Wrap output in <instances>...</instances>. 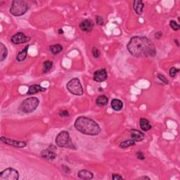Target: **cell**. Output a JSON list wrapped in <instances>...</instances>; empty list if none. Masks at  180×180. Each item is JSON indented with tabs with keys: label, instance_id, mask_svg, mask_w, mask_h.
I'll list each match as a JSON object with an SVG mask.
<instances>
[{
	"label": "cell",
	"instance_id": "1",
	"mask_svg": "<svg viewBox=\"0 0 180 180\" xmlns=\"http://www.w3.org/2000/svg\"><path fill=\"white\" fill-rule=\"evenodd\" d=\"M127 48L129 53L136 57H154L156 54L154 44L146 37H132L127 44Z\"/></svg>",
	"mask_w": 180,
	"mask_h": 180
},
{
	"label": "cell",
	"instance_id": "2",
	"mask_svg": "<svg viewBox=\"0 0 180 180\" xmlns=\"http://www.w3.org/2000/svg\"><path fill=\"white\" fill-rule=\"evenodd\" d=\"M74 126L77 131L89 136H96L101 132L100 127L94 120L84 116L77 118Z\"/></svg>",
	"mask_w": 180,
	"mask_h": 180
},
{
	"label": "cell",
	"instance_id": "3",
	"mask_svg": "<svg viewBox=\"0 0 180 180\" xmlns=\"http://www.w3.org/2000/svg\"><path fill=\"white\" fill-rule=\"evenodd\" d=\"M56 145L61 148H68L70 149H76L73 143L70 134L67 131H63L59 133L56 137Z\"/></svg>",
	"mask_w": 180,
	"mask_h": 180
},
{
	"label": "cell",
	"instance_id": "4",
	"mask_svg": "<svg viewBox=\"0 0 180 180\" xmlns=\"http://www.w3.org/2000/svg\"><path fill=\"white\" fill-rule=\"evenodd\" d=\"M39 104V99L36 97H29L25 99L19 106V110L24 113H30L36 110Z\"/></svg>",
	"mask_w": 180,
	"mask_h": 180
},
{
	"label": "cell",
	"instance_id": "5",
	"mask_svg": "<svg viewBox=\"0 0 180 180\" xmlns=\"http://www.w3.org/2000/svg\"><path fill=\"white\" fill-rule=\"evenodd\" d=\"M29 6L27 2L22 0H14L10 8V13L13 16H21L27 12Z\"/></svg>",
	"mask_w": 180,
	"mask_h": 180
},
{
	"label": "cell",
	"instance_id": "6",
	"mask_svg": "<svg viewBox=\"0 0 180 180\" xmlns=\"http://www.w3.org/2000/svg\"><path fill=\"white\" fill-rule=\"evenodd\" d=\"M67 89L71 94L76 96H82L83 94V88L79 79L73 78L67 83Z\"/></svg>",
	"mask_w": 180,
	"mask_h": 180
},
{
	"label": "cell",
	"instance_id": "7",
	"mask_svg": "<svg viewBox=\"0 0 180 180\" xmlns=\"http://www.w3.org/2000/svg\"><path fill=\"white\" fill-rule=\"evenodd\" d=\"M19 179V173L17 170L12 167H8L0 173L1 180H18Z\"/></svg>",
	"mask_w": 180,
	"mask_h": 180
},
{
	"label": "cell",
	"instance_id": "8",
	"mask_svg": "<svg viewBox=\"0 0 180 180\" xmlns=\"http://www.w3.org/2000/svg\"><path fill=\"white\" fill-rule=\"evenodd\" d=\"M56 147L54 145H50L45 150L41 152V156L44 159L48 160H53L56 158Z\"/></svg>",
	"mask_w": 180,
	"mask_h": 180
},
{
	"label": "cell",
	"instance_id": "9",
	"mask_svg": "<svg viewBox=\"0 0 180 180\" xmlns=\"http://www.w3.org/2000/svg\"><path fill=\"white\" fill-rule=\"evenodd\" d=\"M30 38L29 37L25 36V35L23 32H18L16 35L11 37V41L15 44H24L26 42H29Z\"/></svg>",
	"mask_w": 180,
	"mask_h": 180
},
{
	"label": "cell",
	"instance_id": "10",
	"mask_svg": "<svg viewBox=\"0 0 180 180\" xmlns=\"http://www.w3.org/2000/svg\"><path fill=\"white\" fill-rule=\"evenodd\" d=\"M0 140H1L2 142H3V143L7 144V145L12 146L13 147L24 148L26 146V143L25 141L13 140V139H10L4 137H2L1 138H0Z\"/></svg>",
	"mask_w": 180,
	"mask_h": 180
},
{
	"label": "cell",
	"instance_id": "11",
	"mask_svg": "<svg viewBox=\"0 0 180 180\" xmlns=\"http://www.w3.org/2000/svg\"><path fill=\"white\" fill-rule=\"evenodd\" d=\"M107 78H108L107 72H106V70L105 69L98 70L95 71L94 73V80H95L96 82H103L107 80Z\"/></svg>",
	"mask_w": 180,
	"mask_h": 180
},
{
	"label": "cell",
	"instance_id": "12",
	"mask_svg": "<svg viewBox=\"0 0 180 180\" xmlns=\"http://www.w3.org/2000/svg\"><path fill=\"white\" fill-rule=\"evenodd\" d=\"M80 28L82 31L85 32H90L93 30L94 23L92 20L86 19L82 21L80 24Z\"/></svg>",
	"mask_w": 180,
	"mask_h": 180
},
{
	"label": "cell",
	"instance_id": "13",
	"mask_svg": "<svg viewBox=\"0 0 180 180\" xmlns=\"http://www.w3.org/2000/svg\"><path fill=\"white\" fill-rule=\"evenodd\" d=\"M130 135H131L132 140L134 141H141L144 139V133L137 129H132L130 131Z\"/></svg>",
	"mask_w": 180,
	"mask_h": 180
},
{
	"label": "cell",
	"instance_id": "14",
	"mask_svg": "<svg viewBox=\"0 0 180 180\" xmlns=\"http://www.w3.org/2000/svg\"><path fill=\"white\" fill-rule=\"evenodd\" d=\"M46 90H47L46 88H44V87H41L39 84H35L31 85V86H30L29 89H28V91L27 92V94H28V95H31V94H37L38 93V92H45Z\"/></svg>",
	"mask_w": 180,
	"mask_h": 180
},
{
	"label": "cell",
	"instance_id": "15",
	"mask_svg": "<svg viewBox=\"0 0 180 180\" xmlns=\"http://www.w3.org/2000/svg\"><path fill=\"white\" fill-rule=\"evenodd\" d=\"M77 177L81 179H92L94 177V174L88 170H82L78 172Z\"/></svg>",
	"mask_w": 180,
	"mask_h": 180
},
{
	"label": "cell",
	"instance_id": "16",
	"mask_svg": "<svg viewBox=\"0 0 180 180\" xmlns=\"http://www.w3.org/2000/svg\"><path fill=\"white\" fill-rule=\"evenodd\" d=\"M144 6V3L141 1H139V0H135L133 2V9L136 13L138 14V15H140L143 13Z\"/></svg>",
	"mask_w": 180,
	"mask_h": 180
},
{
	"label": "cell",
	"instance_id": "17",
	"mask_svg": "<svg viewBox=\"0 0 180 180\" xmlns=\"http://www.w3.org/2000/svg\"><path fill=\"white\" fill-rule=\"evenodd\" d=\"M111 105L113 109L115 111H119L120 110H122V108L123 107V103L122 102V101L118 99H113V100L111 101Z\"/></svg>",
	"mask_w": 180,
	"mask_h": 180
},
{
	"label": "cell",
	"instance_id": "18",
	"mask_svg": "<svg viewBox=\"0 0 180 180\" xmlns=\"http://www.w3.org/2000/svg\"><path fill=\"white\" fill-rule=\"evenodd\" d=\"M139 125H140L141 129L143 130V131H148L149 129H151V125L150 124L148 120L146 118H141L140 120H139Z\"/></svg>",
	"mask_w": 180,
	"mask_h": 180
},
{
	"label": "cell",
	"instance_id": "19",
	"mask_svg": "<svg viewBox=\"0 0 180 180\" xmlns=\"http://www.w3.org/2000/svg\"><path fill=\"white\" fill-rule=\"evenodd\" d=\"M28 48H29V45L26 46L24 49H23L22 51L18 53L17 56H16V60H17L18 62H21V61H24L26 57H27Z\"/></svg>",
	"mask_w": 180,
	"mask_h": 180
},
{
	"label": "cell",
	"instance_id": "20",
	"mask_svg": "<svg viewBox=\"0 0 180 180\" xmlns=\"http://www.w3.org/2000/svg\"><path fill=\"white\" fill-rule=\"evenodd\" d=\"M108 99L107 98V96H106L105 95L99 96L97 97L96 100V105L102 107V106H106V104L108 103Z\"/></svg>",
	"mask_w": 180,
	"mask_h": 180
},
{
	"label": "cell",
	"instance_id": "21",
	"mask_svg": "<svg viewBox=\"0 0 180 180\" xmlns=\"http://www.w3.org/2000/svg\"><path fill=\"white\" fill-rule=\"evenodd\" d=\"M8 51H7L6 47L4 45L1 43L0 44V61H4L7 57Z\"/></svg>",
	"mask_w": 180,
	"mask_h": 180
},
{
	"label": "cell",
	"instance_id": "22",
	"mask_svg": "<svg viewBox=\"0 0 180 180\" xmlns=\"http://www.w3.org/2000/svg\"><path fill=\"white\" fill-rule=\"evenodd\" d=\"M49 49H50L51 52L54 54V55H56V54L61 53L63 50V47L60 44L51 45Z\"/></svg>",
	"mask_w": 180,
	"mask_h": 180
},
{
	"label": "cell",
	"instance_id": "23",
	"mask_svg": "<svg viewBox=\"0 0 180 180\" xmlns=\"http://www.w3.org/2000/svg\"><path fill=\"white\" fill-rule=\"evenodd\" d=\"M53 66V62L51 61H46L43 63V73H47L51 69Z\"/></svg>",
	"mask_w": 180,
	"mask_h": 180
},
{
	"label": "cell",
	"instance_id": "24",
	"mask_svg": "<svg viewBox=\"0 0 180 180\" xmlns=\"http://www.w3.org/2000/svg\"><path fill=\"white\" fill-rule=\"evenodd\" d=\"M135 144V141L133 140H126L120 144V147L121 148H126L130 147Z\"/></svg>",
	"mask_w": 180,
	"mask_h": 180
},
{
	"label": "cell",
	"instance_id": "25",
	"mask_svg": "<svg viewBox=\"0 0 180 180\" xmlns=\"http://www.w3.org/2000/svg\"><path fill=\"white\" fill-rule=\"evenodd\" d=\"M170 27L172 28V30H175V31H177V30H179V28H180V25L177 23L176 21H174L173 20L170 21Z\"/></svg>",
	"mask_w": 180,
	"mask_h": 180
},
{
	"label": "cell",
	"instance_id": "26",
	"mask_svg": "<svg viewBox=\"0 0 180 180\" xmlns=\"http://www.w3.org/2000/svg\"><path fill=\"white\" fill-rule=\"evenodd\" d=\"M179 70L177 69V68H174V67H172L171 68H170V71H169L170 76H171L172 77H174L175 75H176L177 73L179 72Z\"/></svg>",
	"mask_w": 180,
	"mask_h": 180
},
{
	"label": "cell",
	"instance_id": "27",
	"mask_svg": "<svg viewBox=\"0 0 180 180\" xmlns=\"http://www.w3.org/2000/svg\"><path fill=\"white\" fill-rule=\"evenodd\" d=\"M92 54H93L94 58H98L99 56H100V51H99L98 49H96L94 47V48H93V49H92Z\"/></svg>",
	"mask_w": 180,
	"mask_h": 180
},
{
	"label": "cell",
	"instance_id": "28",
	"mask_svg": "<svg viewBox=\"0 0 180 180\" xmlns=\"http://www.w3.org/2000/svg\"><path fill=\"white\" fill-rule=\"evenodd\" d=\"M96 22L97 23V25H102L104 23V21L103 19V18L101 17L100 16H96Z\"/></svg>",
	"mask_w": 180,
	"mask_h": 180
},
{
	"label": "cell",
	"instance_id": "29",
	"mask_svg": "<svg viewBox=\"0 0 180 180\" xmlns=\"http://www.w3.org/2000/svg\"><path fill=\"white\" fill-rule=\"evenodd\" d=\"M157 77H158V79H160L161 81L162 82H163V83H165V84H168V80H167V79L166 77H165L164 75H160V74H158V75H157Z\"/></svg>",
	"mask_w": 180,
	"mask_h": 180
},
{
	"label": "cell",
	"instance_id": "30",
	"mask_svg": "<svg viewBox=\"0 0 180 180\" xmlns=\"http://www.w3.org/2000/svg\"><path fill=\"white\" fill-rule=\"evenodd\" d=\"M137 158H138L139 160H144V158H145V157H144V156L143 154V153L141 152V151H139V152H137Z\"/></svg>",
	"mask_w": 180,
	"mask_h": 180
},
{
	"label": "cell",
	"instance_id": "31",
	"mask_svg": "<svg viewBox=\"0 0 180 180\" xmlns=\"http://www.w3.org/2000/svg\"><path fill=\"white\" fill-rule=\"evenodd\" d=\"M112 179L114 180H118V179H123V177L120 176V174H112Z\"/></svg>",
	"mask_w": 180,
	"mask_h": 180
},
{
	"label": "cell",
	"instance_id": "32",
	"mask_svg": "<svg viewBox=\"0 0 180 180\" xmlns=\"http://www.w3.org/2000/svg\"><path fill=\"white\" fill-rule=\"evenodd\" d=\"M59 115H60L61 117H68V116H69V113L67 111H61L60 113H59Z\"/></svg>",
	"mask_w": 180,
	"mask_h": 180
},
{
	"label": "cell",
	"instance_id": "33",
	"mask_svg": "<svg viewBox=\"0 0 180 180\" xmlns=\"http://www.w3.org/2000/svg\"><path fill=\"white\" fill-rule=\"evenodd\" d=\"M163 35V32L161 31H158L155 34V37L156 39H160Z\"/></svg>",
	"mask_w": 180,
	"mask_h": 180
},
{
	"label": "cell",
	"instance_id": "34",
	"mask_svg": "<svg viewBox=\"0 0 180 180\" xmlns=\"http://www.w3.org/2000/svg\"><path fill=\"white\" fill-rule=\"evenodd\" d=\"M139 179H151V178L147 176H143V177H139Z\"/></svg>",
	"mask_w": 180,
	"mask_h": 180
},
{
	"label": "cell",
	"instance_id": "35",
	"mask_svg": "<svg viewBox=\"0 0 180 180\" xmlns=\"http://www.w3.org/2000/svg\"><path fill=\"white\" fill-rule=\"evenodd\" d=\"M58 33H59V34H63V30L62 29L58 30Z\"/></svg>",
	"mask_w": 180,
	"mask_h": 180
},
{
	"label": "cell",
	"instance_id": "36",
	"mask_svg": "<svg viewBox=\"0 0 180 180\" xmlns=\"http://www.w3.org/2000/svg\"><path fill=\"white\" fill-rule=\"evenodd\" d=\"M174 42H176V43H177V46H178V47H179V42H178V41H177V39H174Z\"/></svg>",
	"mask_w": 180,
	"mask_h": 180
}]
</instances>
